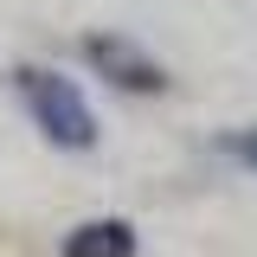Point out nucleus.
<instances>
[{
	"label": "nucleus",
	"instance_id": "f257e3e1",
	"mask_svg": "<svg viewBox=\"0 0 257 257\" xmlns=\"http://www.w3.org/2000/svg\"><path fill=\"white\" fill-rule=\"evenodd\" d=\"M20 96H26L32 122H39V135L52 148H96V116H90V103H84V90L71 77L26 64L20 71Z\"/></svg>",
	"mask_w": 257,
	"mask_h": 257
},
{
	"label": "nucleus",
	"instance_id": "f03ea898",
	"mask_svg": "<svg viewBox=\"0 0 257 257\" xmlns=\"http://www.w3.org/2000/svg\"><path fill=\"white\" fill-rule=\"evenodd\" d=\"M84 58H90L109 84H122V90H142V96L167 90V71H161L135 39H109V32H96V39H84Z\"/></svg>",
	"mask_w": 257,
	"mask_h": 257
},
{
	"label": "nucleus",
	"instance_id": "7ed1b4c3",
	"mask_svg": "<svg viewBox=\"0 0 257 257\" xmlns=\"http://www.w3.org/2000/svg\"><path fill=\"white\" fill-rule=\"evenodd\" d=\"M64 257H135V225L128 219H90L64 231Z\"/></svg>",
	"mask_w": 257,
	"mask_h": 257
},
{
	"label": "nucleus",
	"instance_id": "20e7f679",
	"mask_svg": "<svg viewBox=\"0 0 257 257\" xmlns=\"http://www.w3.org/2000/svg\"><path fill=\"white\" fill-rule=\"evenodd\" d=\"M219 148H225L231 161H244V167L257 174V128H231V135H219Z\"/></svg>",
	"mask_w": 257,
	"mask_h": 257
}]
</instances>
